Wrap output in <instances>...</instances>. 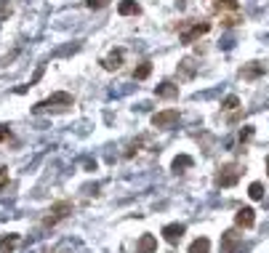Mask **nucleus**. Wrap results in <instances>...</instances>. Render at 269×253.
<instances>
[{
	"label": "nucleus",
	"mask_w": 269,
	"mask_h": 253,
	"mask_svg": "<svg viewBox=\"0 0 269 253\" xmlns=\"http://www.w3.org/2000/svg\"><path fill=\"white\" fill-rule=\"evenodd\" d=\"M195 72H197L195 59H190V56H186V59H181V62H179V77H181V80H192V77H195Z\"/></svg>",
	"instance_id": "obj_14"
},
{
	"label": "nucleus",
	"mask_w": 269,
	"mask_h": 253,
	"mask_svg": "<svg viewBox=\"0 0 269 253\" xmlns=\"http://www.w3.org/2000/svg\"><path fill=\"white\" fill-rule=\"evenodd\" d=\"M149 75H152V64H149V62L139 64V67H136V72H133V77H136V80H147Z\"/></svg>",
	"instance_id": "obj_20"
},
{
	"label": "nucleus",
	"mask_w": 269,
	"mask_h": 253,
	"mask_svg": "<svg viewBox=\"0 0 269 253\" xmlns=\"http://www.w3.org/2000/svg\"><path fill=\"white\" fill-rule=\"evenodd\" d=\"M157 250V237L155 235H142V240H139L136 245V253H155Z\"/></svg>",
	"instance_id": "obj_15"
},
{
	"label": "nucleus",
	"mask_w": 269,
	"mask_h": 253,
	"mask_svg": "<svg viewBox=\"0 0 269 253\" xmlns=\"http://www.w3.org/2000/svg\"><path fill=\"white\" fill-rule=\"evenodd\" d=\"M72 107L75 104V99H72V94H67V91H59V94H53V96H48L45 101H38L35 104V112H45V109H51V107Z\"/></svg>",
	"instance_id": "obj_4"
},
{
	"label": "nucleus",
	"mask_w": 269,
	"mask_h": 253,
	"mask_svg": "<svg viewBox=\"0 0 269 253\" xmlns=\"http://www.w3.org/2000/svg\"><path fill=\"white\" fill-rule=\"evenodd\" d=\"M8 184V168H0V189Z\"/></svg>",
	"instance_id": "obj_25"
},
{
	"label": "nucleus",
	"mask_w": 269,
	"mask_h": 253,
	"mask_svg": "<svg viewBox=\"0 0 269 253\" xmlns=\"http://www.w3.org/2000/svg\"><path fill=\"white\" fill-rule=\"evenodd\" d=\"M72 211H75V205L69 203V200H59V203H53L48 211H45V216H43V227L48 229V227H56L59 221H64V218H69L72 216Z\"/></svg>",
	"instance_id": "obj_1"
},
{
	"label": "nucleus",
	"mask_w": 269,
	"mask_h": 253,
	"mask_svg": "<svg viewBox=\"0 0 269 253\" xmlns=\"http://www.w3.org/2000/svg\"><path fill=\"white\" fill-rule=\"evenodd\" d=\"M266 174H269V155H266Z\"/></svg>",
	"instance_id": "obj_27"
},
{
	"label": "nucleus",
	"mask_w": 269,
	"mask_h": 253,
	"mask_svg": "<svg viewBox=\"0 0 269 253\" xmlns=\"http://www.w3.org/2000/svg\"><path fill=\"white\" fill-rule=\"evenodd\" d=\"M240 176H243V165L227 163V165H221L216 181H219V187H235V184L240 181Z\"/></svg>",
	"instance_id": "obj_3"
},
{
	"label": "nucleus",
	"mask_w": 269,
	"mask_h": 253,
	"mask_svg": "<svg viewBox=\"0 0 269 253\" xmlns=\"http://www.w3.org/2000/svg\"><path fill=\"white\" fill-rule=\"evenodd\" d=\"M173 123H179V109H163L152 115V125L155 128H171Z\"/></svg>",
	"instance_id": "obj_5"
},
{
	"label": "nucleus",
	"mask_w": 269,
	"mask_h": 253,
	"mask_svg": "<svg viewBox=\"0 0 269 253\" xmlns=\"http://www.w3.org/2000/svg\"><path fill=\"white\" fill-rule=\"evenodd\" d=\"M210 8L216 11V14H237L240 11V3L237 0H213Z\"/></svg>",
	"instance_id": "obj_12"
},
{
	"label": "nucleus",
	"mask_w": 269,
	"mask_h": 253,
	"mask_svg": "<svg viewBox=\"0 0 269 253\" xmlns=\"http://www.w3.org/2000/svg\"><path fill=\"white\" fill-rule=\"evenodd\" d=\"M243 235H237L235 229H229V232L221 235V253H237L243 248Z\"/></svg>",
	"instance_id": "obj_6"
},
{
	"label": "nucleus",
	"mask_w": 269,
	"mask_h": 253,
	"mask_svg": "<svg viewBox=\"0 0 269 253\" xmlns=\"http://www.w3.org/2000/svg\"><path fill=\"white\" fill-rule=\"evenodd\" d=\"M240 21V14H221V24L224 27H235Z\"/></svg>",
	"instance_id": "obj_22"
},
{
	"label": "nucleus",
	"mask_w": 269,
	"mask_h": 253,
	"mask_svg": "<svg viewBox=\"0 0 269 253\" xmlns=\"http://www.w3.org/2000/svg\"><path fill=\"white\" fill-rule=\"evenodd\" d=\"M118 14L120 16H139V14H142V6H139L136 0H120V3H118Z\"/></svg>",
	"instance_id": "obj_13"
},
{
	"label": "nucleus",
	"mask_w": 269,
	"mask_h": 253,
	"mask_svg": "<svg viewBox=\"0 0 269 253\" xmlns=\"http://www.w3.org/2000/svg\"><path fill=\"white\" fill-rule=\"evenodd\" d=\"M19 245H21V235H16V232L0 235V253H14Z\"/></svg>",
	"instance_id": "obj_9"
},
{
	"label": "nucleus",
	"mask_w": 269,
	"mask_h": 253,
	"mask_svg": "<svg viewBox=\"0 0 269 253\" xmlns=\"http://www.w3.org/2000/svg\"><path fill=\"white\" fill-rule=\"evenodd\" d=\"M176 30H179L181 43H184V45H190V43H195L197 38L208 35V32H210V21H192V24H190V21H181Z\"/></svg>",
	"instance_id": "obj_2"
},
{
	"label": "nucleus",
	"mask_w": 269,
	"mask_h": 253,
	"mask_svg": "<svg viewBox=\"0 0 269 253\" xmlns=\"http://www.w3.org/2000/svg\"><path fill=\"white\" fill-rule=\"evenodd\" d=\"M0 142L8 144V142H14V136H11V131L6 128V125H0Z\"/></svg>",
	"instance_id": "obj_24"
},
{
	"label": "nucleus",
	"mask_w": 269,
	"mask_h": 253,
	"mask_svg": "<svg viewBox=\"0 0 269 253\" xmlns=\"http://www.w3.org/2000/svg\"><path fill=\"white\" fill-rule=\"evenodd\" d=\"M192 165H195V160H192L190 155H179L176 160H173L171 168H173V174H184V171H190Z\"/></svg>",
	"instance_id": "obj_17"
},
{
	"label": "nucleus",
	"mask_w": 269,
	"mask_h": 253,
	"mask_svg": "<svg viewBox=\"0 0 269 253\" xmlns=\"http://www.w3.org/2000/svg\"><path fill=\"white\" fill-rule=\"evenodd\" d=\"M184 232H186L184 224H166L163 227V237H166V243H171V245H176L184 237Z\"/></svg>",
	"instance_id": "obj_8"
},
{
	"label": "nucleus",
	"mask_w": 269,
	"mask_h": 253,
	"mask_svg": "<svg viewBox=\"0 0 269 253\" xmlns=\"http://www.w3.org/2000/svg\"><path fill=\"white\" fill-rule=\"evenodd\" d=\"M123 59H125V51L115 48V51H110V56H104V59H101V67L107 72H115V70H120V67H123Z\"/></svg>",
	"instance_id": "obj_7"
},
{
	"label": "nucleus",
	"mask_w": 269,
	"mask_h": 253,
	"mask_svg": "<svg viewBox=\"0 0 269 253\" xmlns=\"http://www.w3.org/2000/svg\"><path fill=\"white\" fill-rule=\"evenodd\" d=\"M248 194H251V200H264V184L261 181H253L251 187H248Z\"/></svg>",
	"instance_id": "obj_19"
},
{
	"label": "nucleus",
	"mask_w": 269,
	"mask_h": 253,
	"mask_svg": "<svg viewBox=\"0 0 269 253\" xmlns=\"http://www.w3.org/2000/svg\"><path fill=\"white\" fill-rule=\"evenodd\" d=\"M221 109H224V112H235V109H240V99H237V96H227V99H224V104H221Z\"/></svg>",
	"instance_id": "obj_21"
},
{
	"label": "nucleus",
	"mask_w": 269,
	"mask_h": 253,
	"mask_svg": "<svg viewBox=\"0 0 269 253\" xmlns=\"http://www.w3.org/2000/svg\"><path fill=\"white\" fill-rule=\"evenodd\" d=\"M107 3H110V0H86V6H88L91 11H99V8H104Z\"/></svg>",
	"instance_id": "obj_23"
},
{
	"label": "nucleus",
	"mask_w": 269,
	"mask_h": 253,
	"mask_svg": "<svg viewBox=\"0 0 269 253\" xmlns=\"http://www.w3.org/2000/svg\"><path fill=\"white\" fill-rule=\"evenodd\" d=\"M155 94L160 96V99H179V86H173V83H160L157 88H155Z\"/></svg>",
	"instance_id": "obj_16"
},
{
	"label": "nucleus",
	"mask_w": 269,
	"mask_h": 253,
	"mask_svg": "<svg viewBox=\"0 0 269 253\" xmlns=\"http://www.w3.org/2000/svg\"><path fill=\"white\" fill-rule=\"evenodd\" d=\"M240 75H243V80H256V77L266 75V64H261V62H251V64H245L243 70H240Z\"/></svg>",
	"instance_id": "obj_10"
},
{
	"label": "nucleus",
	"mask_w": 269,
	"mask_h": 253,
	"mask_svg": "<svg viewBox=\"0 0 269 253\" xmlns=\"http://www.w3.org/2000/svg\"><path fill=\"white\" fill-rule=\"evenodd\" d=\"M235 224L243 227V229H251V227L256 224V211H253V208H240V211L235 213Z\"/></svg>",
	"instance_id": "obj_11"
},
{
	"label": "nucleus",
	"mask_w": 269,
	"mask_h": 253,
	"mask_svg": "<svg viewBox=\"0 0 269 253\" xmlns=\"http://www.w3.org/2000/svg\"><path fill=\"white\" fill-rule=\"evenodd\" d=\"M190 253H210V240L208 237H197L190 245Z\"/></svg>",
	"instance_id": "obj_18"
},
{
	"label": "nucleus",
	"mask_w": 269,
	"mask_h": 253,
	"mask_svg": "<svg viewBox=\"0 0 269 253\" xmlns=\"http://www.w3.org/2000/svg\"><path fill=\"white\" fill-rule=\"evenodd\" d=\"M251 136H253V128H251V125H245V131L240 133V142H248Z\"/></svg>",
	"instance_id": "obj_26"
}]
</instances>
